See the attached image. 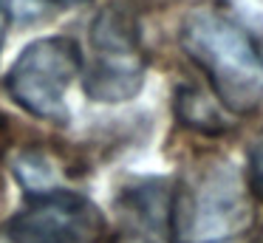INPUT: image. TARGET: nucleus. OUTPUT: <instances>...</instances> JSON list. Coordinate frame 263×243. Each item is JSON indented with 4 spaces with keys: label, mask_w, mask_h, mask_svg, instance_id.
I'll return each instance as SVG.
<instances>
[{
    "label": "nucleus",
    "mask_w": 263,
    "mask_h": 243,
    "mask_svg": "<svg viewBox=\"0 0 263 243\" xmlns=\"http://www.w3.org/2000/svg\"><path fill=\"white\" fill-rule=\"evenodd\" d=\"M178 37L227 110L243 116L260 107L263 45L238 17L215 6H198L184 17Z\"/></svg>",
    "instance_id": "1"
},
{
    "label": "nucleus",
    "mask_w": 263,
    "mask_h": 243,
    "mask_svg": "<svg viewBox=\"0 0 263 243\" xmlns=\"http://www.w3.org/2000/svg\"><path fill=\"white\" fill-rule=\"evenodd\" d=\"M240 173L227 158L204 161L173 190L167 235L173 243H227L252 226Z\"/></svg>",
    "instance_id": "2"
},
{
    "label": "nucleus",
    "mask_w": 263,
    "mask_h": 243,
    "mask_svg": "<svg viewBox=\"0 0 263 243\" xmlns=\"http://www.w3.org/2000/svg\"><path fill=\"white\" fill-rule=\"evenodd\" d=\"M91 48L93 60L85 73V94L105 105L133 99L147 73L136 11L125 3L105 6L91 23Z\"/></svg>",
    "instance_id": "3"
},
{
    "label": "nucleus",
    "mask_w": 263,
    "mask_h": 243,
    "mask_svg": "<svg viewBox=\"0 0 263 243\" xmlns=\"http://www.w3.org/2000/svg\"><path fill=\"white\" fill-rule=\"evenodd\" d=\"M82 54L71 37H43L20 51L6 77V90L26 113L46 122H68L65 94L80 77Z\"/></svg>",
    "instance_id": "4"
},
{
    "label": "nucleus",
    "mask_w": 263,
    "mask_h": 243,
    "mask_svg": "<svg viewBox=\"0 0 263 243\" xmlns=\"http://www.w3.org/2000/svg\"><path fill=\"white\" fill-rule=\"evenodd\" d=\"M6 237L12 243H102L105 215L80 192H40L6 223Z\"/></svg>",
    "instance_id": "5"
},
{
    "label": "nucleus",
    "mask_w": 263,
    "mask_h": 243,
    "mask_svg": "<svg viewBox=\"0 0 263 243\" xmlns=\"http://www.w3.org/2000/svg\"><path fill=\"white\" fill-rule=\"evenodd\" d=\"M176 116L181 119V124L204 136H221L229 130V122L223 119L221 107L193 85H184L176 90Z\"/></svg>",
    "instance_id": "6"
},
{
    "label": "nucleus",
    "mask_w": 263,
    "mask_h": 243,
    "mask_svg": "<svg viewBox=\"0 0 263 243\" xmlns=\"http://www.w3.org/2000/svg\"><path fill=\"white\" fill-rule=\"evenodd\" d=\"M170 201H173V186L164 178H147L125 192V207L142 223L164 232H167V220H170Z\"/></svg>",
    "instance_id": "7"
},
{
    "label": "nucleus",
    "mask_w": 263,
    "mask_h": 243,
    "mask_svg": "<svg viewBox=\"0 0 263 243\" xmlns=\"http://www.w3.org/2000/svg\"><path fill=\"white\" fill-rule=\"evenodd\" d=\"M14 173L31 195L57 190V170L51 167L48 156H43V153H31V150L20 153L17 161H14Z\"/></svg>",
    "instance_id": "8"
},
{
    "label": "nucleus",
    "mask_w": 263,
    "mask_h": 243,
    "mask_svg": "<svg viewBox=\"0 0 263 243\" xmlns=\"http://www.w3.org/2000/svg\"><path fill=\"white\" fill-rule=\"evenodd\" d=\"M246 178H249V192L263 203V133L255 139V144H252V150H249Z\"/></svg>",
    "instance_id": "9"
},
{
    "label": "nucleus",
    "mask_w": 263,
    "mask_h": 243,
    "mask_svg": "<svg viewBox=\"0 0 263 243\" xmlns=\"http://www.w3.org/2000/svg\"><path fill=\"white\" fill-rule=\"evenodd\" d=\"M6 31H9V0H0V48L6 43Z\"/></svg>",
    "instance_id": "10"
},
{
    "label": "nucleus",
    "mask_w": 263,
    "mask_h": 243,
    "mask_svg": "<svg viewBox=\"0 0 263 243\" xmlns=\"http://www.w3.org/2000/svg\"><path fill=\"white\" fill-rule=\"evenodd\" d=\"M114 243H153V240L144 237V235H119Z\"/></svg>",
    "instance_id": "11"
},
{
    "label": "nucleus",
    "mask_w": 263,
    "mask_h": 243,
    "mask_svg": "<svg viewBox=\"0 0 263 243\" xmlns=\"http://www.w3.org/2000/svg\"><path fill=\"white\" fill-rule=\"evenodd\" d=\"M6 141H9V130H6V119L0 116V156L6 150Z\"/></svg>",
    "instance_id": "12"
},
{
    "label": "nucleus",
    "mask_w": 263,
    "mask_h": 243,
    "mask_svg": "<svg viewBox=\"0 0 263 243\" xmlns=\"http://www.w3.org/2000/svg\"><path fill=\"white\" fill-rule=\"evenodd\" d=\"M51 6H60V9H68V6H80V3H88V0H46Z\"/></svg>",
    "instance_id": "13"
},
{
    "label": "nucleus",
    "mask_w": 263,
    "mask_h": 243,
    "mask_svg": "<svg viewBox=\"0 0 263 243\" xmlns=\"http://www.w3.org/2000/svg\"><path fill=\"white\" fill-rule=\"evenodd\" d=\"M249 243H263V232H260V235H255V237H252Z\"/></svg>",
    "instance_id": "14"
}]
</instances>
